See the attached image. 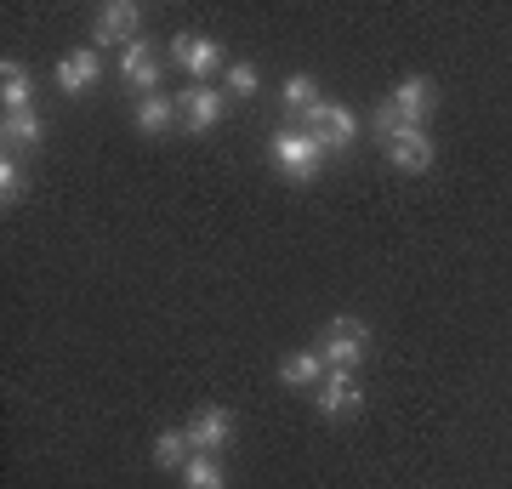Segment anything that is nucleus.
<instances>
[{
	"mask_svg": "<svg viewBox=\"0 0 512 489\" xmlns=\"http://www.w3.org/2000/svg\"><path fill=\"white\" fill-rule=\"evenodd\" d=\"M325 137L319 131H274L268 137V160L285 171L291 182H313L319 171H325Z\"/></svg>",
	"mask_w": 512,
	"mask_h": 489,
	"instance_id": "obj_1",
	"label": "nucleus"
},
{
	"mask_svg": "<svg viewBox=\"0 0 512 489\" xmlns=\"http://www.w3.org/2000/svg\"><path fill=\"white\" fill-rule=\"evenodd\" d=\"M0 137H6V148H35L46 137V126H40L35 109H23V114H6L0 120Z\"/></svg>",
	"mask_w": 512,
	"mask_h": 489,
	"instance_id": "obj_16",
	"label": "nucleus"
},
{
	"mask_svg": "<svg viewBox=\"0 0 512 489\" xmlns=\"http://www.w3.org/2000/svg\"><path fill=\"white\" fill-rule=\"evenodd\" d=\"M0 200H6V205L23 200V165L12 160V148H6V160H0Z\"/></svg>",
	"mask_w": 512,
	"mask_h": 489,
	"instance_id": "obj_20",
	"label": "nucleus"
},
{
	"mask_svg": "<svg viewBox=\"0 0 512 489\" xmlns=\"http://www.w3.org/2000/svg\"><path fill=\"white\" fill-rule=\"evenodd\" d=\"M382 148L399 171H427V165H433V137H427V126L404 131V137H393V143H382Z\"/></svg>",
	"mask_w": 512,
	"mask_h": 489,
	"instance_id": "obj_12",
	"label": "nucleus"
},
{
	"mask_svg": "<svg viewBox=\"0 0 512 489\" xmlns=\"http://www.w3.org/2000/svg\"><path fill=\"white\" fill-rule=\"evenodd\" d=\"M325 376H330V364H325L319 347H296L291 359L279 364V381H285V387H319Z\"/></svg>",
	"mask_w": 512,
	"mask_h": 489,
	"instance_id": "obj_11",
	"label": "nucleus"
},
{
	"mask_svg": "<svg viewBox=\"0 0 512 489\" xmlns=\"http://www.w3.org/2000/svg\"><path fill=\"white\" fill-rule=\"evenodd\" d=\"M188 444H194L200 455H222L228 444H234V416H228L222 404L194 410V421H188Z\"/></svg>",
	"mask_w": 512,
	"mask_h": 489,
	"instance_id": "obj_6",
	"label": "nucleus"
},
{
	"mask_svg": "<svg viewBox=\"0 0 512 489\" xmlns=\"http://www.w3.org/2000/svg\"><path fill=\"white\" fill-rule=\"evenodd\" d=\"M359 131H365V126H359V114H353L348 103H330V109H325V126H319V137H325L330 154L353 148V143H359Z\"/></svg>",
	"mask_w": 512,
	"mask_h": 489,
	"instance_id": "obj_13",
	"label": "nucleus"
},
{
	"mask_svg": "<svg viewBox=\"0 0 512 489\" xmlns=\"http://www.w3.org/2000/svg\"><path fill=\"white\" fill-rule=\"evenodd\" d=\"M97 80H103V52H97V46H80V52H63V57H57V91L86 97Z\"/></svg>",
	"mask_w": 512,
	"mask_h": 489,
	"instance_id": "obj_7",
	"label": "nucleus"
},
{
	"mask_svg": "<svg viewBox=\"0 0 512 489\" xmlns=\"http://www.w3.org/2000/svg\"><path fill=\"white\" fill-rule=\"evenodd\" d=\"M183 489H228V472H222L217 455H188L183 461Z\"/></svg>",
	"mask_w": 512,
	"mask_h": 489,
	"instance_id": "obj_15",
	"label": "nucleus"
},
{
	"mask_svg": "<svg viewBox=\"0 0 512 489\" xmlns=\"http://www.w3.org/2000/svg\"><path fill=\"white\" fill-rule=\"evenodd\" d=\"M171 120H177V103L171 97H160V91L154 97H137V126L143 131H165Z\"/></svg>",
	"mask_w": 512,
	"mask_h": 489,
	"instance_id": "obj_19",
	"label": "nucleus"
},
{
	"mask_svg": "<svg viewBox=\"0 0 512 489\" xmlns=\"http://www.w3.org/2000/svg\"><path fill=\"white\" fill-rule=\"evenodd\" d=\"M222 109H228V97H222L217 86H188L183 97H177V114H183L188 131H211L222 120Z\"/></svg>",
	"mask_w": 512,
	"mask_h": 489,
	"instance_id": "obj_8",
	"label": "nucleus"
},
{
	"mask_svg": "<svg viewBox=\"0 0 512 489\" xmlns=\"http://www.w3.org/2000/svg\"><path fill=\"white\" fill-rule=\"evenodd\" d=\"M120 80H126V91H137V97H154L160 57L148 52V40H131L126 52H120Z\"/></svg>",
	"mask_w": 512,
	"mask_h": 489,
	"instance_id": "obj_9",
	"label": "nucleus"
},
{
	"mask_svg": "<svg viewBox=\"0 0 512 489\" xmlns=\"http://www.w3.org/2000/svg\"><path fill=\"white\" fill-rule=\"evenodd\" d=\"M137 29H143V12H137L131 0H109V6L97 12V23H92V46H97V52H109V46L126 52L131 40H143Z\"/></svg>",
	"mask_w": 512,
	"mask_h": 489,
	"instance_id": "obj_4",
	"label": "nucleus"
},
{
	"mask_svg": "<svg viewBox=\"0 0 512 489\" xmlns=\"http://www.w3.org/2000/svg\"><path fill=\"white\" fill-rule=\"evenodd\" d=\"M171 57H177V69H183L194 86H205V74H217V63H222V46L211 35L183 29V35H171Z\"/></svg>",
	"mask_w": 512,
	"mask_h": 489,
	"instance_id": "obj_5",
	"label": "nucleus"
},
{
	"mask_svg": "<svg viewBox=\"0 0 512 489\" xmlns=\"http://www.w3.org/2000/svg\"><path fill=\"white\" fill-rule=\"evenodd\" d=\"M188 455H194V444H188V427H165V433L154 438V461H160V467H177V472H183Z\"/></svg>",
	"mask_w": 512,
	"mask_h": 489,
	"instance_id": "obj_18",
	"label": "nucleus"
},
{
	"mask_svg": "<svg viewBox=\"0 0 512 489\" xmlns=\"http://www.w3.org/2000/svg\"><path fill=\"white\" fill-rule=\"evenodd\" d=\"M433 97H439V91H433V80H427V74H404L399 86L387 91V103H393V109L404 114V120H427V109H433Z\"/></svg>",
	"mask_w": 512,
	"mask_h": 489,
	"instance_id": "obj_10",
	"label": "nucleus"
},
{
	"mask_svg": "<svg viewBox=\"0 0 512 489\" xmlns=\"http://www.w3.org/2000/svg\"><path fill=\"white\" fill-rule=\"evenodd\" d=\"M319 353H325L330 370H359L370 359V330L359 319H330L325 336H319Z\"/></svg>",
	"mask_w": 512,
	"mask_h": 489,
	"instance_id": "obj_2",
	"label": "nucleus"
},
{
	"mask_svg": "<svg viewBox=\"0 0 512 489\" xmlns=\"http://www.w3.org/2000/svg\"><path fill=\"white\" fill-rule=\"evenodd\" d=\"M29 69H23V63H12V57H6V63H0V103H6V114H23L29 109Z\"/></svg>",
	"mask_w": 512,
	"mask_h": 489,
	"instance_id": "obj_14",
	"label": "nucleus"
},
{
	"mask_svg": "<svg viewBox=\"0 0 512 489\" xmlns=\"http://www.w3.org/2000/svg\"><path fill=\"white\" fill-rule=\"evenodd\" d=\"M256 86H262V74H256L251 63H234V69H228V91H234V97H256Z\"/></svg>",
	"mask_w": 512,
	"mask_h": 489,
	"instance_id": "obj_21",
	"label": "nucleus"
},
{
	"mask_svg": "<svg viewBox=\"0 0 512 489\" xmlns=\"http://www.w3.org/2000/svg\"><path fill=\"white\" fill-rule=\"evenodd\" d=\"M313 410H319L325 421L359 416V410H365V387H359V376H353V370H330V376L313 387Z\"/></svg>",
	"mask_w": 512,
	"mask_h": 489,
	"instance_id": "obj_3",
	"label": "nucleus"
},
{
	"mask_svg": "<svg viewBox=\"0 0 512 489\" xmlns=\"http://www.w3.org/2000/svg\"><path fill=\"white\" fill-rule=\"evenodd\" d=\"M313 103H319V80H313V74H291V80H285V91H279V109L302 120Z\"/></svg>",
	"mask_w": 512,
	"mask_h": 489,
	"instance_id": "obj_17",
	"label": "nucleus"
}]
</instances>
